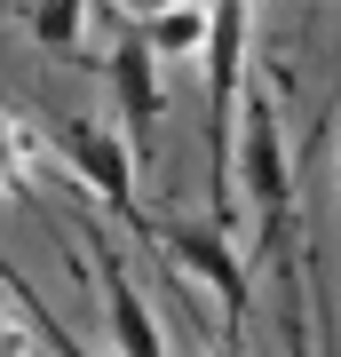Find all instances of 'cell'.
<instances>
[{
	"instance_id": "cell-1",
	"label": "cell",
	"mask_w": 341,
	"mask_h": 357,
	"mask_svg": "<svg viewBox=\"0 0 341 357\" xmlns=\"http://www.w3.org/2000/svg\"><path fill=\"white\" fill-rule=\"evenodd\" d=\"M230 191H254V238L278 255L286 215H294V151H286L278 79H262L254 64H246V88H238V128H230ZM286 278L302 286V270L286 262Z\"/></svg>"
},
{
	"instance_id": "cell-2",
	"label": "cell",
	"mask_w": 341,
	"mask_h": 357,
	"mask_svg": "<svg viewBox=\"0 0 341 357\" xmlns=\"http://www.w3.org/2000/svg\"><path fill=\"white\" fill-rule=\"evenodd\" d=\"M143 238L175 262L183 286L199 278L222 302V349H238V326H246V262H238V246H230L215 222H143Z\"/></svg>"
},
{
	"instance_id": "cell-3",
	"label": "cell",
	"mask_w": 341,
	"mask_h": 357,
	"mask_svg": "<svg viewBox=\"0 0 341 357\" xmlns=\"http://www.w3.org/2000/svg\"><path fill=\"white\" fill-rule=\"evenodd\" d=\"M103 32H112V48H103V79H112V103H119V143L143 159L151 135H159V112H167V79H159V56L135 40L127 16H103Z\"/></svg>"
},
{
	"instance_id": "cell-4",
	"label": "cell",
	"mask_w": 341,
	"mask_h": 357,
	"mask_svg": "<svg viewBox=\"0 0 341 357\" xmlns=\"http://www.w3.org/2000/svg\"><path fill=\"white\" fill-rule=\"evenodd\" d=\"M48 151L79 175V191H96L103 206L135 215V151L119 143L112 119H96V112H63L56 128H48Z\"/></svg>"
},
{
	"instance_id": "cell-5",
	"label": "cell",
	"mask_w": 341,
	"mask_h": 357,
	"mask_svg": "<svg viewBox=\"0 0 341 357\" xmlns=\"http://www.w3.org/2000/svg\"><path fill=\"white\" fill-rule=\"evenodd\" d=\"M96 302H103V333H112V357H167V333L151 318V302H143V286L127 278V262L112 246L96 238Z\"/></svg>"
},
{
	"instance_id": "cell-6",
	"label": "cell",
	"mask_w": 341,
	"mask_h": 357,
	"mask_svg": "<svg viewBox=\"0 0 341 357\" xmlns=\"http://www.w3.org/2000/svg\"><path fill=\"white\" fill-rule=\"evenodd\" d=\"M135 40L159 56V64L199 56V48H206V8H159V16H135Z\"/></svg>"
},
{
	"instance_id": "cell-7",
	"label": "cell",
	"mask_w": 341,
	"mask_h": 357,
	"mask_svg": "<svg viewBox=\"0 0 341 357\" xmlns=\"http://www.w3.org/2000/svg\"><path fill=\"white\" fill-rule=\"evenodd\" d=\"M24 24H32V40H40V48L72 56L79 40H88V8H72V0H48V8H32Z\"/></svg>"
},
{
	"instance_id": "cell-8",
	"label": "cell",
	"mask_w": 341,
	"mask_h": 357,
	"mask_svg": "<svg viewBox=\"0 0 341 357\" xmlns=\"http://www.w3.org/2000/svg\"><path fill=\"white\" fill-rule=\"evenodd\" d=\"M32 159H40V135H32L16 112H0V191H24Z\"/></svg>"
},
{
	"instance_id": "cell-9",
	"label": "cell",
	"mask_w": 341,
	"mask_h": 357,
	"mask_svg": "<svg viewBox=\"0 0 341 357\" xmlns=\"http://www.w3.org/2000/svg\"><path fill=\"white\" fill-rule=\"evenodd\" d=\"M63 357H88V349H79V342H63Z\"/></svg>"
}]
</instances>
